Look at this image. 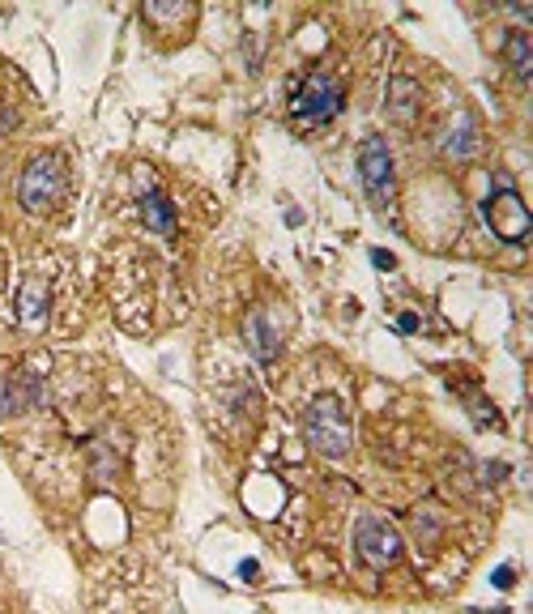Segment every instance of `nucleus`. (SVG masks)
I'll return each mask as SVG.
<instances>
[{
  "mask_svg": "<svg viewBox=\"0 0 533 614\" xmlns=\"http://www.w3.org/2000/svg\"><path fill=\"white\" fill-rule=\"evenodd\" d=\"M303 436H307V444L316 448L320 456H346L351 440H355V427H351L346 405L333 392L316 397L307 405V414H303Z\"/></svg>",
  "mask_w": 533,
  "mask_h": 614,
  "instance_id": "f257e3e1",
  "label": "nucleus"
},
{
  "mask_svg": "<svg viewBox=\"0 0 533 614\" xmlns=\"http://www.w3.org/2000/svg\"><path fill=\"white\" fill-rule=\"evenodd\" d=\"M64 197V159L60 154H39L17 179V201L26 214H52Z\"/></svg>",
  "mask_w": 533,
  "mask_h": 614,
  "instance_id": "f03ea898",
  "label": "nucleus"
},
{
  "mask_svg": "<svg viewBox=\"0 0 533 614\" xmlns=\"http://www.w3.org/2000/svg\"><path fill=\"white\" fill-rule=\"evenodd\" d=\"M342 86L329 77V73H307L299 82L295 99H291V115H295L303 128H316V124H329L333 115L342 112Z\"/></svg>",
  "mask_w": 533,
  "mask_h": 614,
  "instance_id": "7ed1b4c3",
  "label": "nucleus"
},
{
  "mask_svg": "<svg viewBox=\"0 0 533 614\" xmlns=\"http://www.w3.org/2000/svg\"><path fill=\"white\" fill-rule=\"evenodd\" d=\"M358 179H363V192L376 210H389L393 205V192H397V175H393V154L384 146V137H367L358 146Z\"/></svg>",
  "mask_w": 533,
  "mask_h": 614,
  "instance_id": "20e7f679",
  "label": "nucleus"
},
{
  "mask_svg": "<svg viewBox=\"0 0 533 614\" xmlns=\"http://www.w3.org/2000/svg\"><path fill=\"white\" fill-rule=\"evenodd\" d=\"M482 214H486V226L504 239V243H525L533 230L530 205L521 201L517 188H495L486 201H482Z\"/></svg>",
  "mask_w": 533,
  "mask_h": 614,
  "instance_id": "39448f33",
  "label": "nucleus"
},
{
  "mask_svg": "<svg viewBox=\"0 0 533 614\" xmlns=\"http://www.w3.org/2000/svg\"><path fill=\"white\" fill-rule=\"evenodd\" d=\"M355 551L371 572H389L402 559V538L389 521L380 516H358L355 521Z\"/></svg>",
  "mask_w": 533,
  "mask_h": 614,
  "instance_id": "423d86ee",
  "label": "nucleus"
},
{
  "mask_svg": "<svg viewBox=\"0 0 533 614\" xmlns=\"http://www.w3.org/2000/svg\"><path fill=\"white\" fill-rule=\"evenodd\" d=\"M43 401V380L22 367V363H0V418H13V414H26Z\"/></svg>",
  "mask_w": 533,
  "mask_h": 614,
  "instance_id": "0eeeda50",
  "label": "nucleus"
},
{
  "mask_svg": "<svg viewBox=\"0 0 533 614\" xmlns=\"http://www.w3.org/2000/svg\"><path fill=\"white\" fill-rule=\"evenodd\" d=\"M48 316H52V286H48V278L30 274L22 281V290H17V321L26 329H43Z\"/></svg>",
  "mask_w": 533,
  "mask_h": 614,
  "instance_id": "6e6552de",
  "label": "nucleus"
},
{
  "mask_svg": "<svg viewBox=\"0 0 533 614\" xmlns=\"http://www.w3.org/2000/svg\"><path fill=\"white\" fill-rule=\"evenodd\" d=\"M243 334H248V350H252V359L274 363V359L282 354V334L274 329L269 312H252V316H248V325H243Z\"/></svg>",
  "mask_w": 533,
  "mask_h": 614,
  "instance_id": "1a4fd4ad",
  "label": "nucleus"
},
{
  "mask_svg": "<svg viewBox=\"0 0 533 614\" xmlns=\"http://www.w3.org/2000/svg\"><path fill=\"white\" fill-rule=\"evenodd\" d=\"M478 120L470 112H457L453 115V124H448V133H444V154L448 159H457V163H466V159H474L478 154Z\"/></svg>",
  "mask_w": 533,
  "mask_h": 614,
  "instance_id": "9d476101",
  "label": "nucleus"
},
{
  "mask_svg": "<svg viewBox=\"0 0 533 614\" xmlns=\"http://www.w3.org/2000/svg\"><path fill=\"white\" fill-rule=\"evenodd\" d=\"M418 108H422V90H418V82H410V77H393V82H389V95H384V112L393 115L397 124H415Z\"/></svg>",
  "mask_w": 533,
  "mask_h": 614,
  "instance_id": "9b49d317",
  "label": "nucleus"
},
{
  "mask_svg": "<svg viewBox=\"0 0 533 614\" xmlns=\"http://www.w3.org/2000/svg\"><path fill=\"white\" fill-rule=\"evenodd\" d=\"M141 218H145L150 230H158L163 239H176V210H172V201L158 188L141 192Z\"/></svg>",
  "mask_w": 533,
  "mask_h": 614,
  "instance_id": "f8f14e48",
  "label": "nucleus"
},
{
  "mask_svg": "<svg viewBox=\"0 0 533 614\" xmlns=\"http://www.w3.org/2000/svg\"><path fill=\"white\" fill-rule=\"evenodd\" d=\"M504 57L512 64V73L525 82L533 73V39L525 30H508V39H504Z\"/></svg>",
  "mask_w": 533,
  "mask_h": 614,
  "instance_id": "ddd939ff",
  "label": "nucleus"
},
{
  "mask_svg": "<svg viewBox=\"0 0 533 614\" xmlns=\"http://www.w3.org/2000/svg\"><path fill=\"white\" fill-rule=\"evenodd\" d=\"M145 17L150 22H188L192 4H145Z\"/></svg>",
  "mask_w": 533,
  "mask_h": 614,
  "instance_id": "4468645a",
  "label": "nucleus"
},
{
  "mask_svg": "<svg viewBox=\"0 0 533 614\" xmlns=\"http://www.w3.org/2000/svg\"><path fill=\"white\" fill-rule=\"evenodd\" d=\"M491 585H495V589H512V585H517V572H512V567H495V572H491Z\"/></svg>",
  "mask_w": 533,
  "mask_h": 614,
  "instance_id": "2eb2a0df",
  "label": "nucleus"
},
{
  "mask_svg": "<svg viewBox=\"0 0 533 614\" xmlns=\"http://www.w3.org/2000/svg\"><path fill=\"white\" fill-rule=\"evenodd\" d=\"M371 265H376V270H393V265H397V256H393V252H384V248H376V252H371Z\"/></svg>",
  "mask_w": 533,
  "mask_h": 614,
  "instance_id": "dca6fc26",
  "label": "nucleus"
},
{
  "mask_svg": "<svg viewBox=\"0 0 533 614\" xmlns=\"http://www.w3.org/2000/svg\"><path fill=\"white\" fill-rule=\"evenodd\" d=\"M239 576L252 580V576H256V559H243V563H239Z\"/></svg>",
  "mask_w": 533,
  "mask_h": 614,
  "instance_id": "f3484780",
  "label": "nucleus"
},
{
  "mask_svg": "<svg viewBox=\"0 0 533 614\" xmlns=\"http://www.w3.org/2000/svg\"><path fill=\"white\" fill-rule=\"evenodd\" d=\"M397 329H402V334H415V329H418V316H402V321H397Z\"/></svg>",
  "mask_w": 533,
  "mask_h": 614,
  "instance_id": "a211bd4d",
  "label": "nucleus"
},
{
  "mask_svg": "<svg viewBox=\"0 0 533 614\" xmlns=\"http://www.w3.org/2000/svg\"><path fill=\"white\" fill-rule=\"evenodd\" d=\"M470 614H508V611H470Z\"/></svg>",
  "mask_w": 533,
  "mask_h": 614,
  "instance_id": "6ab92c4d",
  "label": "nucleus"
}]
</instances>
